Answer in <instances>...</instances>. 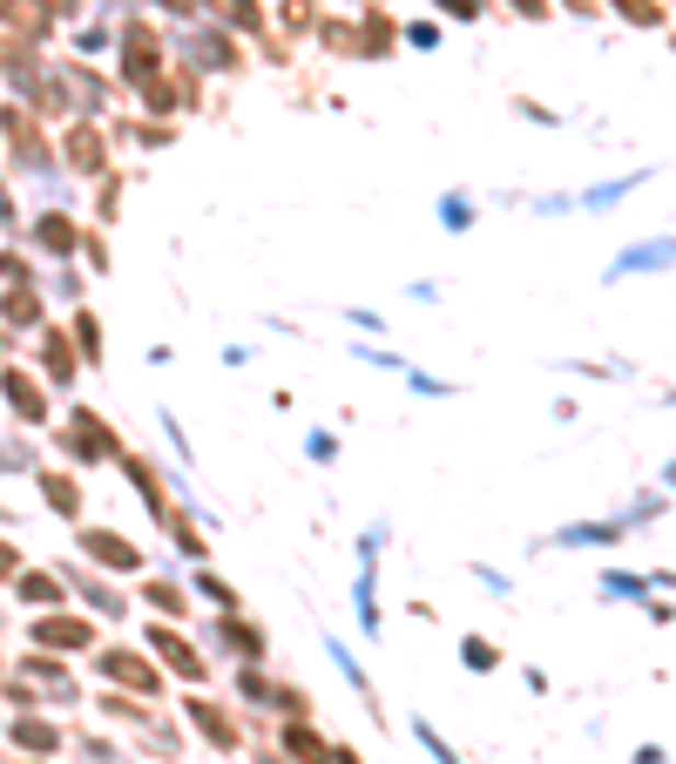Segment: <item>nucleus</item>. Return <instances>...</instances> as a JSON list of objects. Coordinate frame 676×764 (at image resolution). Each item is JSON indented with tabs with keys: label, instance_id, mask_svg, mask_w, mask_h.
Returning <instances> with one entry per match:
<instances>
[{
	"label": "nucleus",
	"instance_id": "nucleus-1",
	"mask_svg": "<svg viewBox=\"0 0 676 764\" xmlns=\"http://www.w3.org/2000/svg\"><path fill=\"white\" fill-rule=\"evenodd\" d=\"M82 555L102 561V569H136V548L123 535H108V528H82Z\"/></svg>",
	"mask_w": 676,
	"mask_h": 764
},
{
	"label": "nucleus",
	"instance_id": "nucleus-2",
	"mask_svg": "<svg viewBox=\"0 0 676 764\" xmlns=\"http://www.w3.org/2000/svg\"><path fill=\"white\" fill-rule=\"evenodd\" d=\"M68 447L82 454V460H108V454H115V440L102 433V420H95V413H75V420H68Z\"/></svg>",
	"mask_w": 676,
	"mask_h": 764
},
{
	"label": "nucleus",
	"instance_id": "nucleus-3",
	"mask_svg": "<svg viewBox=\"0 0 676 764\" xmlns=\"http://www.w3.org/2000/svg\"><path fill=\"white\" fill-rule=\"evenodd\" d=\"M0 392H8V407L21 413V420H42L48 407H42V386H34V373H0Z\"/></svg>",
	"mask_w": 676,
	"mask_h": 764
},
{
	"label": "nucleus",
	"instance_id": "nucleus-4",
	"mask_svg": "<svg viewBox=\"0 0 676 764\" xmlns=\"http://www.w3.org/2000/svg\"><path fill=\"white\" fill-rule=\"evenodd\" d=\"M149 650H163L170 670H183V676H204V657H196L183 636H170V629H149Z\"/></svg>",
	"mask_w": 676,
	"mask_h": 764
},
{
	"label": "nucleus",
	"instance_id": "nucleus-5",
	"mask_svg": "<svg viewBox=\"0 0 676 764\" xmlns=\"http://www.w3.org/2000/svg\"><path fill=\"white\" fill-rule=\"evenodd\" d=\"M89 623H75V616H48L42 629H34V642H61V650H89Z\"/></svg>",
	"mask_w": 676,
	"mask_h": 764
},
{
	"label": "nucleus",
	"instance_id": "nucleus-6",
	"mask_svg": "<svg viewBox=\"0 0 676 764\" xmlns=\"http://www.w3.org/2000/svg\"><path fill=\"white\" fill-rule=\"evenodd\" d=\"M616 535H622V521H582V528H562L554 541L562 548H609Z\"/></svg>",
	"mask_w": 676,
	"mask_h": 764
},
{
	"label": "nucleus",
	"instance_id": "nucleus-7",
	"mask_svg": "<svg viewBox=\"0 0 676 764\" xmlns=\"http://www.w3.org/2000/svg\"><path fill=\"white\" fill-rule=\"evenodd\" d=\"M204 8H210L217 21H230V27H244V34L264 27V8H257V0H204Z\"/></svg>",
	"mask_w": 676,
	"mask_h": 764
},
{
	"label": "nucleus",
	"instance_id": "nucleus-8",
	"mask_svg": "<svg viewBox=\"0 0 676 764\" xmlns=\"http://www.w3.org/2000/svg\"><path fill=\"white\" fill-rule=\"evenodd\" d=\"M663 258H669V244H663V237H656V244H635V251H622L609 277H629V271H656Z\"/></svg>",
	"mask_w": 676,
	"mask_h": 764
},
{
	"label": "nucleus",
	"instance_id": "nucleus-9",
	"mask_svg": "<svg viewBox=\"0 0 676 764\" xmlns=\"http://www.w3.org/2000/svg\"><path fill=\"white\" fill-rule=\"evenodd\" d=\"M42 358H48L55 386H75V352H68V339H61V332H48V339H42Z\"/></svg>",
	"mask_w": 676,
	"mask_h": 764
},
{
	"label": "nucleus",
	"instance_id": "nucleus-10",
	"mask_svg": "<svg viewBox=\"0 0 676 764\" xmlns=\"http://www.w3.org/2000/svg\"><path fill=\"white\" fill-rule=\"evenodd\" d=\"M42 494H48L55 514H82V488H75L68 474H48V480H42Z\"/></svg>",
	"mask_w": 676,
	"mask_h": 764
},
{
	"label": "nucleus",
	"instance_id": "nucleus-11",
	"mask_svg": "<svg viewBox=\"0 0 676 764\" xmlns=\"http://www.w3.org/2000/svg\"><path fill=\"white\" fill-rule=\"evenodd\" d=\"M102 670H108L115 683H136V691H156V670H149V663H136V657H102Z\"/></svg>",
	"mask_w": 676,
	"mask_h": 764
},
{
	"label": "nucleus",
	"instance_id": "nucleus-12",
	"mask_svg": "<svg viewBox=\"0 0 676 764\" xmlns=\"http://www.w3.org/2000/svg\"><path fill=\"white\" fill-rule=\"evenodd\" d=\"M196 61H204V68H237L230 34H196Z\"/></svg>",
	"mask_w": 676,
	"mask_h": 764
},
{
	"label": "nucleus",
	"instance_id": "nucleus-13",
	"mask_svg": "<svg viewBox=\"0 0 676 764\" xmlns=\"http://www.w3.org/2000/svg\"><path fill=\"white\" fill-rule=\"evenodd\" d=\"M68 156H75V170H102V136L95 129H75L68 136Z\"/></svg>",
	"mask_w": 676,
	"mask_h": 764
},
{
	"label": "nucleus",
	"instance_id": "nucleus-14",
	"mask_svg": "<svg viewBox=\"0 0 676 764\" xmlns=\"http://www.w3.org/2000/svg\"><path fill=\"white\" fill-rule=\"evenodd\" d=\"M21 602L48 609V602H61V582H55V575H21Z\"/></svg>",
	"mask_w": 676,
	"mask_h": 764
},
{
	"label": "nucleus",
	"instance_id": "nucleus-15",
	"mask_svg": "<svg viewBox=\"0 0 676 764\" xmlns=\"http://www.w3.org/2000/svg\"><path fill=\"white\" fill-rule=\"evenodd\" d=\"M217 636L230 642V650H237V657H264V642H257V629H251V623H224Z\"/></svg>",
	"mask_w": 676,
	"mask_h": 764
},
{
	"label": "nucleus",
	"instance_id": "nucleus-16",
	"mask_svg": "<svg viewBox=\"0 0 676 764\" xmlns=\"http://www.w3.org/2000/svg\"><path fill=\"white\" fill-rule=\"evenodd\" d=\"M34 237H42V244H48V251H75V230H68V224H61L55 210L42 217V230H34Z\"/></svg>",
	"mask_w": 676,
	"mask_h": 764
},
{
	"label": "nucleus",
	"instance_id": "nucleus-17",
	"mask_svg": "<svg viewBox=\"0 0 676 764\" xmlns=\"http://www.w3.org/2000/svg\"><path fill=\"white\" fill-rule=\"evenodd\" d=\"M622 14L643 21V27H663V0H622Z\"/></svg>",
	"mask_w": 676,
	"mask_h": 764
},
{
	"label": "nucleus",
	"instance_id": "nucleus-18",
	"mask_svg": "<svg viewBox=\"0 0 676 764\" xmlns=\"http://www.w3.org/2000/svg\"><path fill=\"white\" fill-rule=\"evenodd\" d=\"M142 595H149V609H170V616H176V609H183V595H176V589H170V582H149V589H142Z\"/></svg>",
	"mask_w": 676,
	"mask_h": 764
},
{
	"label": "nucleus",
	"instance_id": "nucleus-19",
	"mask_svg": "<svg viewBox=\"0 0 676 764\" xmlns=\"http://www.w3.org/2000/svg\"><path fill=\"white\" fill-rule=\"evenodd\" d=\"M467 670H494V642L488 636H467Z\"/></svg>",
	"mask_w": 676,
	"mask_h": 764
},
{
	"label": "nucleus",
	"instance_id": "nucleus-20",
	"mask_svg": "<svg viewBox=\"0 0 676 764\" xmlns=\"http://www.w3.org/2000/svg\"><path fill=\"white\" fill-rule=\"evenodd\" d=\"M440 217H447V230H467V224H473V204H467V196H447Z\"/></svg>",
	"mask_w": 676,
	"mask_h": 764
},
{
	"label": "nucleus",
	"instance_id": "nucleus-21",
	"mask_svg": "<svg viewBox=\"0 0 676 764\" xmlns=\"http://www.w3.org/2000/svg\"><path fill=\"white\" fill-rule=\"evenodd\" d=\"M285 744H291V751H305V764H332V757H325V744H318L311 731H291Z\"/></svg>",
	"mask_w": 676,
	"mask_h": 764
},
{
	"label": "nucleus",
	"instance_id": "nucleus-22",
	"mask_svg": "<svg viewBox=\"0 0 676 764\" xmlns=\"http://www.w3.org/2000/svg\"><path fill=\"white\" fill-rule=\"evenodd\" d=\"M406 42H413V48H440V21H413Z\"/></svg>",
	"mask_w": 676,
	"mask_h": 764
},
{
	"label": "nucleus",
	"instance_id": "nucleus-23",
	"mask_svg": "<svg viewBox=\"0 0 676 764\" xmlns=\"http://www.w3.org/2000/svg\"><path fill=\"white\" fill-rule=\"evenodd\" d=\"M14 738H21V744H34V751H48V744H55V731H48V723H21Z\"/></svg>",
	"mask_w": 676,
	"mask_h": 764
},
{
	"label": "nucleus",
	"instance_id": "nucleus-24",
	"mask_svg": "<svg viewBox=\"0 0 676 764\" xmlns=\"http://www.w3.org/2000/svg\"><path fill=\"white\" fill-rule=\"evenodd\" d=\"M196 589H204V595L217 602V609H230V602H237V595H230V582H217V575H204V582H196Z\"/></svg>",
	"mask_w": 676,
	"mask_h": 764
},
{
	"label": "nucleus",
	"instance_id": "nucleus-25",
	"mask_svg": "<svg viewBox=\"0 0 676 764\" xmlns=\"http://www.w3.org/2000/svg\"><path fill=\"white\" fill-rule=\"evenodd\" d=\"M440 8H447L454 21H473V14H481V0H440Z\"/></svg>",
	"mask_w": 676,
	"mask_h": 764
},
{
	"label": "nucleus",
	"instance_id": "nucleus-26",
	"mask_svg": "<svg viewBox=\"0 0 676 764\" xmlns=\"http://www.w3.org/2000/svg\"><path fill=\"white\" fill-rule=\"evenodd\" d=\"M603 589H609V595H643V582H635V575H609Z\"/></svg>",
	"mask_w": 676,
	"mask_h": 764
},
{
	"label": "nucleus",
	"instance_id": "nucleus-27",
	"mask_svg": "<svg viewBox=\"0 0 676 764\" xmlns=\"http://www.w3.org/2000/svg\"><path fill=\"white\" fill-rule=\"evenodd\" d=\"M507 8L522 14V21H535V14H548V0H507Z\"/></svg>",
	"mask_w": 676,
	"mask_h": 764
},
{
	"label": "nucleus",
	"instance_id": "nucleus-28",
	"mask_svg": "<svg viewBox=\"0 0 676 764\" xmlns=\"http://www.w3.org/2000/svg\"><path fill=\"white\" fill-rule=\"evenodd\" d=\"M305 14H311V0H285V21H291V27H298Z\"/></svg>",
	"mask_w": 676,
	"mask_h": 764
},
{
	"label": "nucleus",
	"instance_id": "nucleus-29",
	"mask_svg": "<svg viewBox=\"0 0 676 764\" xmlns=\"http://www.w3.org/2000/svg\"><path fill=\"white\" fill-rule=\"evenodd\" d=\"M14 569H21V561H14V548H8V541H0V575H14Z\"/></svg>",
	"mask_w": 676,
	"mask_h": 764
},
{
	"label": "nucleus",
	"instance_id": "nucleus-30",
	"mask_svg": "<svg viewBox=\"0 0 676 764\" xmlns=\"http://www.w3.org/2000/svg\"><path fill=\"white\" fill-rule=\"evenodd\" d=\"M156 8H163V14H190V8H196V0H156Z\"/></svg>",
	"mask_w": 676,
	"mask_h": 764
}]
</instances>
